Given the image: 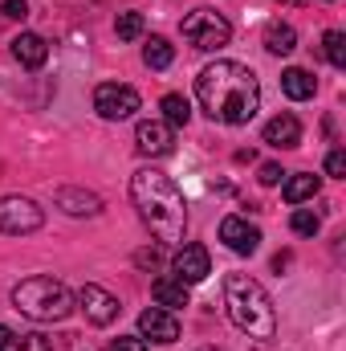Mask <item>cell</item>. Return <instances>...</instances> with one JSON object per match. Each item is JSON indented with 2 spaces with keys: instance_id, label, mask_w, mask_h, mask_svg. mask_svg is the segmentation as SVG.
I'll list each match as a JSON object with an SVG mask.
<instances>
[{
  "instance_id": "1",
  "label": "cell",
  "mask_w": 346,
  "mask_h": 351,
  "mask_svg": "<svg viewBox=\"0 0 346 351\" xmlns=\"http://www.w3.org/2000/svg\"><path fill=\"white\" fill-rule=\"evenodd\" d=\"M196 98L212 123L245 127L261 106V82L241 62H212L196 74Z\"/></svg>"
},
{
  "instance_id": "2",
  "label": "cell",
  "mask_w": 346,
  "mask_h": 351,
  "mask_svg": "<svg viewBox=\"0 0 346 351\" xmlns=\"http://www.w3.org/2000/svg\"><path fill=\"white\" fill-rule=\"evenodd\" d=\"M131 200L143 217V225L168 241V245H183V233H187V200L183 192L175 188V180L159 168H139L131 176Z\"/></svg>"
},
{
  "instance_id": "3",
  "label": "cell",
  "mask_w": 346,
  "mask_h": 351,
  "mask_svg": "<svg viewBox=\"0 0 346 351\" xmlns=\"http://www.w3.org/2000/svg\"><path fill=\"white\" fill-rule=\"evenodd\" d=\"M224 306H228V319L237 323V331H245L249 339H273L277 335L273 298L265 294V286H261L257 278L228 274L224 278Z\"/></svg>"
},
{
  "instance_id": "4",
  "label": "cell",
  "mask_w": 346,
  "mask_h": 351,
  "mask_svg": "<svg viewBox=\"0 0 346 351\" xmlns=\"http://www.w3.org/2000/svg\"><path fill=\"white\" fill-rule=\"evenodd\" d=\"M12 306H16L25 319H33V323H62V319L74 311V294H70L66 282L41 274V278H25V282L12 290Z\"/></svg>"
},
{
  "instance_id": "5",
  "label": "cell",
  "mask_w": 346,
  "mask_h": 351,
  "mask_svg": "<svg viewBox=\"0 0 346 351\" xmlns=\"http://www.w3.org/2000/svg\"><path fill=\"white\" fill-rule=\"evenodd\" d=\"M179 29H183V41H187L191 49H204V53L224 49L228 37H232V25H228L216 8H196V12H187Z\"/></svg>"
},
{
  "instance_id": "6",
  "label": "cell",
  "mask_w": 346,
  "mask_h": 351,
  "mask_svg": "<svg viewBox=\"0 0 346 351\" xmlns=\"http://www.w3.org/2000/svg\"><path fill=\"white\" fill-rule=\"evenodd\" d=\"M45 225V213L37 200L29 196H0V233H12V237H25V233H37Z\"/></svg>"
},
{
  "instance_id": "7",
  "label": "cell",
  "mask_w": 346,
  "mask_h": 351,
  "mask_svg": "<svg viewBox=\"0 0 346 351\" xmlns=\"http://www.w3.org/2000/svg\"><path fill=\"white\" fill-rule=\"evenodd\" d=\"M94 110L102 119H110V123L131 119L139 110V90L127 86V82H102V86L94 90Z\"/></svg>"
},
{
  "instance_id": "8",
  "label": "cell",
  "mask_w": 346,
  "mask_h": 351,
  "mask_svg": "<svg viewBox=\"0 0 346 351\" xmlns=\"http://www.w3.org/2000/svg\"><path fill=\"white\" fill-rule=\"evenodd\" d=\"M78 306L86 311V319L94 323V327H110L114 319H118V298L110 294V290H102V286H94V282H86L82 290H78Z\"/></svg>"
},
{
  "instance_id": "9",
  "label": "cell",
  "mask_w": 346,
  "mask_h": 351,
  "mask_svg": "<svg viewBox=\"0 0 346 351\" xmlns=\"http://www.w3.org/2000/svg\"><path fill=\"white\" fill-rule=\"evenodd\" d=\"M172 274L183 282V286L204 282V278L212 274V258H208V250H204V245H179V254H175V262H172Z\"/></svg>"
},
{
  "instance_id": "10",
  "label": "cell",
  "mask_w": 346,
  "mask_h": 351,
  "mask_svg": "<svg viewBox=\"0 0 346 351\" xmlns=\"http://www.w3.org/2000/svg\"><path fill=\"white\" fill-rule=\"evenodd\" d=\"M135 147L143 156H168L175 147V131L163 123V119H143L135 127Z\"/></svg>"
},
{
  "instance_id": "11",
  "label": "cell",
  "mask_w": 346,
  "mask_h": 351,
  "mask_svg": "<svg viewBox=\"0 0 346 351\" xmlns=\"http://www.w3.org/2000/svg\"><path fill=\"white\" fill-rule=\"evenodd\" d=\"M220 241L232 250V254H257L261 250V229L257 225H249L245 217H224L220 221Z\"/></svg>"
},
{
  "instance_id": "12",
  "label": "cell",
  "mask_w": 346,
  "mask_h": 351,
  "mask_svg": "<svg viewBox=\"0 0 346 351\" xmlns=\"http://www.w3.org/2000/svg\"><path fill=\"white\" fill-rule=\"evenodd\" d=\"M139 335L151 339V343H175L179 339V319L163 306H151L139 315Z\"/></svg>"
},
{
  "instance_id": "13",
  "label": "cell",
  "mask_w": 346,
  "mask_h": 351,
  "mask_svg": "<svg viewBox=\"0 0 346 351\" xmlns=\"http://www.w3.org/2000/svg\"><path fill=\"white\" fill-rule=\"evenodd\" d=\"M57 208L70 213V217H98L102 213V196L86 192V188H57Z\"/></svg>"
},
{
  "instance_id": "14",
  "label": "cell",
  "mask_w": 346,
  "mask_h": 351,
  "mask_svg": "<svg viewBox=\"0 0 346 351\" xmlns=\"http://www.w3.org/2000/svg\"><path fill=\"white\" fill-rule=\"evenodd\" d=\"M265 143L269 147H281V152H289V147H297L302 143V123L293 119V114H277V119H269L265 123Z\"/></svg>"
},
{
  "instance_id": "15",
  "label": "cell",
  "mask_w": 346,
  "mask_h": 351,
  "mask_svg": "<svg viewBox=\"0 0 346 351\" xmlns=\"http://www.w3.org/2000/svg\"><path fill=\"white\" fill-rule=\"evenodd\" d=\"M12 58H16L25 70H41L45 58H49V45H45L41 33H21V37H12Z\"/></svg>"
},
{
  "instance_id": "16",
  "label": "cell",
  "mask_w": 346,
  "mask_h": 351,
  "mask_svg": "<svg viewBox=\"0 0 346 351\" xmlns=\"http://www.w3.org/2000/svg\"><path fill=\"white\" fill-rule=\"evenodd\" d=\"M281 90H285V98H293V102H306V98H314L318 78H314L310 70H297V66H289V70L281 74Z\"/></svg>"
},
{
  "instance_id": "17",
  "label": "cell",
  "mask_w": 346,
  "mask_h": 351,
  "mask_svg": "<svg viewBox=\"0 0 346 351\" xmlns=\"http://www.w3.org/2000/svg\"><path fill=\"white\" fill-rule=\"evenodd\" d=\"M265 49L277 53V58L293 53V49H297V33H293V25H285V21H269V25H265Z\"/></svg>"
},
{
  "instance_id": "18",
  "label": "cell",
  "mask_w": 346,
  "mask_h": 351,
  "mask_svg": "<svg viewBox=\"0 0 346 351\" xmlns=\"http://www.w3.org/2000/svg\"><path fill=\"white\" fill-rule=\"evenodd\" d=\"M151 294H155V302H159L163 311H179V306H187V286H183L179 278H155Z\"/></svg>"
},
{
  "instance_id": "19",
  "label": "cell",
  "mask_w": 346,
  "mask_h": 351,
  "mask_svg": "<svg viewBox=\"0 0 346 351\" xmlns=\"http://www.w3.org/2000/svg\"><path fill=\"white\" fill-rule=\"evenodd\" d=\"M318 188H322V180L310 172H297L285 180V188H281V196L289 200V204H302V200H314L318 196Z\"/></svg>"
},
{
  "instance_id": "20",
  "label": "cell",
  "mask_w": 346,
  "mask_h": 351,
  "mask_svg": "<svg viewBox=\"0 0 346 351\" xmlns=\"http://www.w3.org/2000/svg\"><path fill=\"white\" fill-rule=\"evenodd\" d=\"M159 110H163V123L168 127H187V119H191V102L183 94H163Z\"/></svg>"
},
{
  "instance_id": "21",
  "label": "cell",
  "mask_w": 346,
  "mask_h": 351,
  "mask_svg": "<svg viewBox=\"0 0 346 351\" xmlns=\"http://www.w3.org/2000/svg\"><path fill=\"white\" fill-rule=\"evenodd\" d=\"M143 62H147L151 70H168V66L175 62L172 41H168V37H151V41L143 45Z\"/></svg>"
},
{
  "instance_id": "22",
  "label": "cell",
  "mask_w": 346,
  "mask_h": 351,
  "mask_svg": "<svg viewBox=\"0 0 346 351\" xmlns=\"http://www.w3.org/2000/svg\"><path fill=\"white\" fill-rule=\"evenodd\" d=\"M322 58H326L334 70H346V33H338V29L322 33Z\"/></svg>"
},
{
  "instance_id": "23",
  "label": "cell",
  "mask_w": 346,
  "mask_h": 351,
  "mask_svg": "<svg viewBox=\"0 0 346 351\" xmlns=\"http://www.w3.org/2000/svg\"><path fill=\"white\" fill-rule=\"evenodd\" d=\"M114 33H118V41H139L143 37V12H118Z\"/></svg>"
},
{
  "instance_id": "24",
  "label": "cell",
  "mask_w": 346,
  "mask_h": 351,
  "mask_svg": "<svg viewBox=\"0 0 346 351\" xmlns=\"http://www.w3.org/2000/svg\"><path fill=\"white\" fill-rule=\"evenodd\" d=\"M289 229H293L297 237H314V233L322 229V217H318V213H310V208H297V213L289 217Z\"/></svg>"
},
{
  "instance_id": "25",
  "label": "cell",
  "mask_w": 346,
  "mask_h": 351,
  "mask_svg": "<svg viewBox=\"0 0 346 351\" xmlns=\"http://www.w3.org/2000/svg\"><path fill=\"white\" fill-rule=\"evenodd\" d=\"M12 351H53V348H49V339H45V335H37V331H33V335L12 339Z\"/></svg>"
},
{
  "instance_id": "26",
  "label": "cell",
  "mask_w": 346,
  "mask_h": 351,
  "mask_svg": "<svg viewBox=\"0 0 346 351\" xmlns=\"http://www.w3.org/2000/svg\"><path fill=\"white\" fill-rule=\"evenodd\" d=\"M110 351H147V339L143 335H118L110 343Z\"/></svg>"
},
{
  "instance_id": "27",
  "label": "cell",
  "mask_w": 346,
  "mask_h": 351,
  "mask_svg": "<svg viewBox=\"0 0 346 351\" xmlns=\"http://www.w3.org/2000/svg\"><path fill=\"white\" fill-rule=\"evenodd\" d=\"M0 12L12 16V21H25V16H29V4H25V0H0Z\"/></svg>"
},
{
  "instance_id": "28",
  "label": "cell",
  "mask_w": 346,
  "mask_h": 351,
  "mask_svg": "<svg viewBox=\"0 0 346 351\" xmlns=\"http://www.w3.org/2000/svg\"><path fill=\"white\" fill-rule=\"evenodd\" d=\"M326 172L334 176V180H343L346 176V152H330V156H326Z\"/></svg>"
},
{
  "instance_id": "29",
  "label": "cell",
  "mask_w": 346,
  "mask_h": 351,
  "mask_svg": "<svg viewBox=\"0 0 346 351\" xmlns=\"http://www.w3.org/2000/svg\"><path fill=\"white\" fill-rule=\"evenodd\" d=\"M281 176H285V172H281V164H261L257 180L265 184V188H273V184H281Z\"/></svg>"
},
{
  "instance_id": "30",
  "label": "cell",
  "mask_w": 346,
  "mask_h": 351,
  "mask_svg": "<svg viewBox=\"0 0 346 351\" xmlns=\"http://www.w3.org/2000/svg\"><path fill=\"white\" fill-rule=\"evenodd\" d=\"M135 262H139V265H159V250H139V254H135Z\"/></svg>"
},
{
  "instance_id": "31",
  "label": "cell",
  "mask_w": 346,
  "mask_h": 351,
  "mask_svg": "<svg viewBox=\"0 0 346 351\" xmlns=\"http://www.w3.org/2000/svg\"><path fill=\"white\" fill-rule=\"evenodd\" d=\"M12 339H16V335H12V331H8V327L0 323V351H8V348H12Z\"/></svg>"
},
{
  "instance_id": "32",
  "label": "cell",
  "mask_w": 346,
  "mask_h": 351,
  "mask_svg": "<svg viewBox=\"0 0 346 351\" xmlns=\"http://www.w3.org/2000/svg\"><path fill=\"white\" fill-rule=\"evenodd\" d=\"M289 4H297V0H289Z\"/></svg>"
},
{
  "instance_id": "33",
  "label": "cell",
  "mask_w": 346,
  "mask_h": 351,
  "mask_svg": "<svg viewBox=\"0 0 346 351\" xmlns=\"http://www.w3.org/2000/svg\"><path fill=\"white\" fill-rule=\"evenodd\" d=\"M204 351H212V348H204Z\"/></svg>"
}]
</instances>
